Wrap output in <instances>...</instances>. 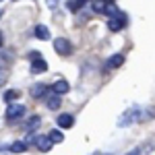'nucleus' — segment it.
<instances>
[{
	"mask_svg": "<svg viewBox=\"0 0 155 155\" xmlns=\"http://www.w3.org/2000/svg\"><path fill=\"white\" fill-rule=\"evenodd\" d=\"M27 143H33L41 151V153H46V151H50L52 149V145H54V141L50 139L48 134H31L29 139H27Z\"/></svg>",
	"mask_w": 155,
	"mask_h": 155,
	"instance_id": "f257e3e1",
	"label": "nucleus"
},
{
	"mask_svg": "<svg viewBox=\"0 0 155 155\" xmlns=\"http://www.w3.org/2000/svg\"><path fill=\"white\" fill-rule=\"evenodd\" d=\"M23 116H25V106H21V104H8L6 114H4L6 122L15 124V122H19V120L23 118Z\"/></svg>",
	"mask_w": 155,
	"mask_h": 155,
	"instance_id": "f03ea898",
	"label": "nucleus"
},
{
	"mask_svg": "<svg viewBox=\"0 0 155 155\" xmlns=\"http://www.w3.org/2000/svg\"><path fill=\"white\" fill-rule=\"evenodd\" d=\"M29 60H31V72L33 74H39V72L48 71V64H46V60L41 58L39 52H29Z\"/></svg>",
	"mask_w": 155,
	"mask_h": 155,
	"instance_id": "7ed1b4c3",
	"label": "nucleus"
},
{
	"mask_svg": "<svg viewBox=\"0 0 155 155\" xmlns=\"http://www.w3.org/2000/svg\"><path fill=\"white\" fill-rule=\"evenodd\" d=\"M126 25H128V19H126L124 12H118V15H114V17L107 19V29L114 31V33H116V31H122Z\"/></svg>",
	"mask_w": 155,
	"mask_h": 155,
	"instance_id": "20e7f679",
	"label": "nucleus"
},
{
	"mask_svg": "<svg viewBox=\"0 0 155 155\" xmlns=\"http://www.w3.org/2000/svg\"><path fill=\"white\" fill-rule=\"evenodd\" d=\"M54 50H56L58 56H71L72 44L66 39V37H56V39H54Z\"/></svg>",
	"mask_w": 155,
	"mask_h": 155,
	"instance_id": "39448f33",
	"label": "nucleus"
},
{
	"mask_svg": "<svg viewBox=\"0 0 155 155\" xmlns=\"http://www.w3.org/2000/svg\"><path fill=\"white\" fill-rule=\"evenodd\" d=\"M137 118H139V107L132 106V107H128V110H126V112H124V114L118 118V126H122V128H124V126L132 124Z\"/></svg>",
	"mask_w": 155,
	"mask_h": 155,
	"instance_id": "423d86ee",
	"label": "nucleus"
},
{
	"mask_svg": "<svg viewBox=\"0 0 155 155\" xmlns=\"http://www.w3.org/2000/svg\"><path fill=\"white\" fill-rule=\"evenodd\" d=\"M124 64V56L122 54H114V56H110L106 62V68L107 71H114V68H120Z\"/></svg>",
	"mask_w": 155,
	"mask_h": 155,
	"instance_id": "0eeeda50",
	"label": "nucleus"
},
{
	"mask_svg": "<svg viewBox=\"0 0 155 155\" xmlns=\"http://www.w3.org/2000/svg\"><path fill=\"white\" fill-rule=\"evenodd\" d=\"M56 122H58V128H72L74 126V116H71V114H60L58 118H56Z\"/></svg>",
	"mask_w": 155,
	"mask_h": 155,
	"instance_id": "6e6552de",
	"label": "nucleus"
},
{
	"mask_svg": "<svg viewBox=\"0 0 155 155\" xmlns=\"http://www.w3.org/2000/svg\"><path fill=\"white\" fill-rule=\"evenodd\" d=\"M68 89H71V85H68V81H64V79H58L56 83L52 85V91H54V93H58V95L68 93Z\"/></svg>",
	"mask_w": 155,
	"mask_h": 155,
	"instance_id": "1a4fd4ad",
	"label": "nucleus"
},
{
	"mask_svg": "<svg viewBox=\"0 0 155 155\" xmlns=\"http://www.w3.org/2000/svg\"><path fill=\"white\" fill-rule=\"evenodd\" d=\"M33 35L37 37V39H41V41H46V39H50V31H48V27L46 25H35L33 27Z\"/></svg>",
	"mask_w": 155,
	"mask_h": 155,
	"instance_id": "9d476101",
	"label": "nucleus"
},
{
	"mask_svg": "<svg viewBox=\"0 0 155 155\" xmlns=\"http://www.w3.org/2000/svg\"><path fill=\"white\" fill-rule=\"evenodd\" d=\"M46 93H48V87H46L44 83H37V85L31 87V97H33V99H41Z\"/></svg>",
	"mask_w": 155,
	"mask_h": 155,
	"instance_id": "9b49d317",
	"label": "nucleus"
},
{
	"mask_svg": "<svg viewBox=\"0 0 155 155\" xmlns=\"http://www.w3.org/2000/svg\"><path fill=\"white\" fill-rule=\"evenodd\" d=\"M87 2H91V0H68V2H66V8L71 12H77L81 6H85Z\"/></svg>",
	"mask_w": 155,
	"mask_h": 155,
	"instance_id": "f8f14e48",
	"label": "nucleus"
},
{
	"mask_svg": "<svg viewBox=\"0 0 155 155\" xmlns=\"http://www.w3.org/2000/svg\"><path fill=\"white\" fill-rule=\"evenodd\" d=\"M60 106H62V99H60V95L52 91V95L48 97V107H50V110H58Z\"/></svg>",
	"mask_w": 155,
	"mask_h": 155,
	"instance_id": "ddd939ff",
	"label": "nucleus"
},
{
	"mask_svg": "<svg viewBox=\"0 0 155 155\" xmlns=\"http://www.w3.org/2000/svg\"><path fill=\"white\" fill-rule=\"evenodd\" d=\"M12 62L11 58V52H0V68L4 71V68H8V64Z\"/></svg>",
	"mask_w": 155,
	"mask_h": 155,
	"instance_id": "4468645a",
	"label": "nucleus"
},
{
	"mask_svg": "<svg viewBox=\"0 0 155 155\" xmlns=\"http://www.w3.org/2000/svg\"><path fill=\"white\" fill-rule=\"evenodd\" d=\"M8 149H11V153H25V151H27V143L17 141V143H12Z\"/></svg>",
	"mask_w": 155,
	"mask_h": 155,
	"instance_id": "2eb2a0df",
	"label": "nucleus"
},
{
	"mask_svg": "<svg viewBox=\"0 0 155 155\" xmlns=\"http://www.w3.org/2000/svg\"><path fill=\"white\" fill-rule=\"evenodd\" d=\"M89 4H91L93 12H101V15H104V11H106V4H107V2H104V0H91Z\"/></svg>",
	"mask_w": 155,
	"mask_h": 155,
	"instance_id": "dca6fc26",
	"label": "nucleus"
},
{
	"mask_svg": "<svg viewBox=\"0 0 155 155\" xmlns=\"http://www.w3.org/2000/svg\"><path fill=\"white\" fill-rule=\"evenodd\" d=\"M39 122H41V118H39V116H31V118L27 120L25 128H27V130H33V128H37V126H39Z\"/></svg>",
	"mask_w": 155,
	"mask_h": 155,
	"instance_id": "f3484780",
	"label": "nucleus"
},
{
	"mask_svg": "<svg viewBox=\"0 0 155 155\" xmlns=\"http://www.w3.org/2000/svg\"><path fill=\"white\" fill-rule=\"evenodd\" d=\"M15 99H19V89H12V91H6L4 93V101L6 104H12Z\"/></svg>",
	"mask_w": 155,
	"mask_h": 155,
	"instance_id": "a211bd4d",
	"label": "nucleus"
},
{
	"mask_svg": "<svg viewBox=\"0 0 155 155\" xmlns=\"http://www.w3.org/2000/svg\"><path fill=\"white\" fill-rule=\"evenodd\" d=\"M48 137L52 139V141H54V145H56V143H62V141H64V137H62V132H60L58 128L50 130V134H48Z\"/></svg>",
	"mask_w": 155,
	"mask_h": 155,
	"instance_id": "6ab92c4d",
	"label": "nucleus"
},
{
	"mask_svg": "<svg viewBox=\"0 0 155 155\" xmlns=\"http://www.w3.org/2000/svg\"><path fill=\"white\" fill-rule=\"evenodd\" d=\"M118 6H114V2H112V4H106V11H104V15H106V17H114V15H118Z\"/></svg>",
	"mask_w": 155,
	"mask_h": 155,
	"instance_id": "aec40b11",
	"label": "nucleus"
},
{
	"mask_svg": "<svg viewBox=\"0 0 155 155\" xmlns=\"http://www.w3.org/2000/svg\"><path fill=\"white\" fill-rule=\"evenodd\" d=\"M4 81H6V74H2V72H0V87H2V83H4Z\"/></svg>",
	"mask_w": 155,
	"mask_h": 155,
	"instance_id": "412c9836",
	"label": "nucleus"
},
{
	"mask_svg": "<svg viewBox=\"0 0 155 155\" xmlns=\"http://www.w3.org/2000/svg\"><path fill=\"white\" fill-rule=\"evenodd\" d=\"M126 155H141V151H139V149H134V151H130V153H126Z\"/></svg>",
	"mask_w": 155,
	"mask_h": 155,
	"instance_id": "4be33fe9",
	"label": "nucleus"
},
{
	"mask_svg": "<svg viewBox=\"0 0 155 155\" xmlns=\"http://www.w3.org/2000/svg\"><path fill=\"white\" fill-rule=\"evenodd\" d=\"M2 41H4V39H2V33H0V48H2Z\"/></svg>",
	"mask_w": 155,
	"mask_h": 155,
	"instance_id": "5701e85b",
	"label": "nucleus"
},
{
	"mask_svg": "<svg viewBox=\"0 0 155 155\" xmlns=\"http://www.w3.org/2000/svg\"><path fill=\"white\" fill-rule=\"evenodd\" d=\"M104 2H107V4H112V2H114V0H104Z\"/></svg>",
	"mask_w": 155,
	"mask_h": 155,
	"instance_id": "b1692460",
	"label": "nucleus"
},
{
	"mask_svg": "<svg viewBox=\"0 0 155 155\" xmlns=\"http://www.w3.org/2000/svg\"><path fill=\"white\" fill-rule=\"evenodd\" d=\"M0 17H2V8H0Z\"/></svg>",
	"mask_w": 155,
	"mask_h": 155,
	"instance_id": "393cba45",
	"label": "nucleus"
}]
</instances>
